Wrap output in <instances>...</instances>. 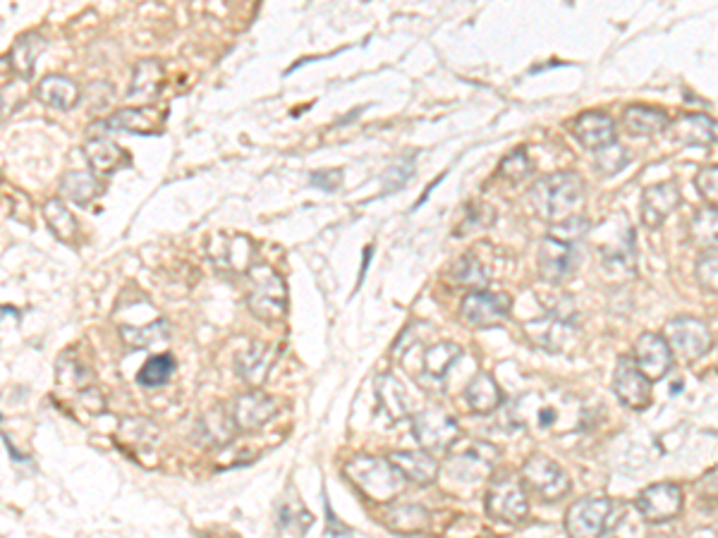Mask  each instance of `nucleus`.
<instances>
[{
	"label": "nucleus",
	"mask_w": 718,
	"mask_h": 538,
	"mask_svg": "<svg viewBox=\"0 0 718 538\" xmlns=\"http://www.w3.org/2000/svg\"><path fill=\"white\" fill-rule=\"evenodd\" d=\"M529 201L534 211L549 223L558 225L563 220L580 216L584 204V182L577 173H553L529 189Z\"/></svg>",
	"instance_id": "1"
},
{
	"label": "nucleus",
	"mask_w": 718,
	"mask_h": 538,
	"mask_svg": "<svg viewBox=\"0 0 718 538\" xmlns=\"http://www.w3.org/2000/svg\"><path fill=\"white\" fill-rule=\"evenodd\" d=\"M345 476L374 503H388L405 488V476L393 467L391 460L379 457H355L345 464Z\"/></svg>",
	"instance_id": "2"
},
{
	"label": "nucleus",
	"mask_w": 718,
	"mask_h": 538,
	"mask_svg": "<svg viewBox=\"0 0 718 538\" xmlns=\"http://www.w3.org/2000/svg\"><path fill=\"white\" fill-rule=\"evenodd\" d=\"M625 507L608 498L577 500L565 517L570 538H608L623 519Z\"/></svg>",
	"instance_id": "3"
},
{
	"label": "nucleus",
	"mask_w": 718,
	"mask_h": 538,
	"mask_svg": "<svg viewBox=\"0 0 718 538\" xmlns=\"http://www.w3.org/2000/svg\"><path fill=\"white\" fill-rule=\"evenodd\" d=\"M247 304L261 321H278L288 309V290L271 266L254 264L247 273Z\"/></svg>",
	"instance_id": "4"
},
{
	"label": "nucleus",
	"mask_w": 718,
	"mask_h": 538,
	"mask_svg": "<svg viewBox=\"0 0 718 538\" xmlns=\"http://www.w3.org/2000/svg\"><path fill=\"white\" fill-rule=\"evenodd\" d=\"M486 512L498 522H522L529 512V500L522 481H517L515 476L496 479L486 493Z\"/></svg>",
	"instance_id": "5"
},
{
	"label": "nucleus",
	"mask_w": 718,
	"mask_h": 538,
	"mask_svg": "<svg viewBox=\"0 0 718 538\" xmlns=\"http://www.w3.org/2000/svg\"><path fill=\"white\" fill-rule=\"evenodd\" d=\"M498 460V450L494 445L472 440L467 448L453 452L448 460V476H453L460 484H477L494 472Z\"/></svg>",
	"instance_id": "6"
},
{
	"label": "nucleus",
	"mask_w": 718,
	"mask_h": 538,
	"mask_svg": "<svg viewBox=\"0 0 718 538\" xmlns=\"http://www.w3.org/2000/svg\"><path fill=\"white\" fill-rule=\"evenodd\" d=\"M412 431H415L417 443L429 452L453 448L455 440L460 438L458 421L448 417V414L438 407L422 409V412L415 414V419H412Z\"/></svg>",
	"instance_id": "7"
},
{
	"label": "nucleus",
	"mask_w": 718,
	"mask_h": 538,
	"mask_svg": "<svg viewBox=\"0 0 718 538\" xmlns=\"http://www.w3.org/2000/svg\"><path fill=\"white\" fill-rule=\"evenodd\" d=\"M522 479H525V486L532 488L539 498L549 500V503H556L570 491L568 474L558 467V462L544 455H534L532 460H527L525 467H522Z\"/></svg>",
	"instance_id": "8"
},
{
	"label": "nucleus",
	"mask_w": 718,
	"mask_h": 538,
	"mask_svg": "<svg viewBox=\"0 0 718 538\" xmlns=\"http://www.w3.org/2000/svg\"><path fill=\"white\" fill-rule=\"evenodd\" d=\"M666 338L673 350L685 359H699L711 350V333L707 323L692 319V316H678V319L668 321Z\"/></svg>",
	"instance_id": "9"
},
{
	"label": "nucleus",
	"mask_w": 718,
	"mask_h": 538,
	"mask_svg": "<svg viewBox=\"0 0 718 538\" xmlns=\"http://www.w3.org/2000/svg\"><path fill=\"white\" fill-rule=\"evenodd\" d=\"M510 314V297L501 295V292H470L462 299L460 316L467 326L484 328L494 326V323L508 319Z\"/></svg>",
	"instance_id": "10"
},
{
	"label": "nucleus",
	"mask_w": 718,
	"mask_h": 538,
	"mask_svg": "<svg viewBox=\"0 0 718 538\" xmlns=\"http://www.w3.org/2000/svg\"><path fill=\"white\" fill-rule=\"evenodd\" d=\"M577 264H580V254H577L575 244H568L556 237H546L539 247V271L541 278L549 283H563L570 275L575 273Z\"/></svg>",
	"instance_id": "11"
},
{
	"label": "nucleus",
	"mask_w": 718,
	"mask_h": 538,
	"mask_svg": "<svg viewBox=\"0 0 718 538\" xmlns=\"http://www.w3.org/2000/svg\"><path fill=\"white\" fill-rule=\"evenodd\" d=\"M651 381L637 369L635 359L623 357L616 366V376H613V390H616L618 400L630 409H644L651 400Z\"/></svg>",
	"instance_id": "12"
},
{
	"label": "nucleus",
	"mask_w": 718,
	"mask_h": 538,
	"mask_svg": "<svg viewBox=\"0 0 718 538\" xmlns=\"http://www.w3.org/2000/svg\"><path fill=\"white\" fill-rule=\"evenodd\" d=\"M635 364L649 381H661L673 366V350L666 338L656 333H644L635 345Z\"/></svg>",
	"instance_id": "13"
},
{
	"label": "nucleus",
	"mask_w": 718,
	"mask_h": 538,
	"mask_svg": "<svg viewBox=\"0 0 718 538\" xmlns=\"http://www.w3.org/2000/svg\"><path fill=\"white\" fill-rule=\"evenodd\" d=\"M683 507V491L675 484H656L649 486L647 491L640 493L637 498V510L647 522H668V519L680 515Z\"/></svg>",
	"instance_id": "14"
},
{
	"label": "nucleus",
	"mask_w": 718,
	"mask_h": 538,
	"mask_svg": "<svg viewBox=\"0 0 718 538\" xmlns=\"http://www.w3.org/2000/svg\"><path fill=\"white\" fill-rule=\"evenodd\" d=\"M575 330V321L570 319V316L558 314V311H553L551 316H544V319L539 321H529L525 326L527 338L532 340L534 345H539L541 350L549 352L563 350L570 338H573Z\"/></svg>",
	"instance_id": "15"
},
{
	"label": "nucleus",
	"mask_w": 718,
	"mask_h": 538,
	"mask_svg": "<svg viewBox=\"0 0 718 538\" xmlns=\"http://www.w3.org/2000/svg\"><path fill=\"white\" fill-rule=\"evenodd\" d=\"M278 414V402L271 395L261 393V390H252L237 397L233 417L240 431H257L266 421Z\"/></svg>",
	"instance_id": "16"
},
{
	"label": "nucleus",
	"mask_w": 718,
	"mask_h": 538,
	"mask_svg": "<svg viewBox=\"0 0 718 538\" xmlns=\"http://www.w3.org/2000/svg\"><path fill=\"white\" fill-rule=\"evenodd\" d=\"M573 134L584 149L601 151L606 146L616 144V122L608 118L606 113L589 110V113L577 115L573 122Z\"/></svg>",
	"instance_id": "17"
},
{
	"label": "nucleus",
	"mask_w": 718,
	"mask_h": 538,
	"mask_svg": "<svg viewBox=\"0 0 718 538\" xmlns=\"http://www.w3.org/2000/svg\"><path fill=\"white\" fill-rule=\"evenodd\" d=\"M680 206V189L675 182H661V185L649 187L642 194V220L649 228H659L671 213Z\"/></svg>",
	"instance_id": "18"
},
{
	"label": "nucleus",
	"mask_w": 718,
	"mask_h": 538,
	"mask_svg": "<svg viewBox=\"0 0 718 538\" xmlns=\"http://www.w3.org/2000/svg\"><path fill=\"white\" fill-rule=\"evenodd\" d=\"M668 130L675 142L683 146H709L718 142V122L707 115H680Z\"/></svg>",
	"instance_id": "19"
},
{
	"label": "nucleus",
	"mask_w": 718,
	"mask_h": 538,
	"mask_svg": "<svg viewBox=\"0 0 718 538\" xmlns=\"http://www.w3.org/2000/svg\"><path fill=\"white\" fill-rule=\"evenodd\" d=\"M388 460H391L393 467L405 476V481H412V484L419 486L434 484L438 476V462L429 455V452L398 450L393 452Z\"/></svg>",
	"instance_id": "20"
},
{
	"label": "nucleus",
	"mask_w": 718,
	"mask_h": 538,
	"mask_svg": "<svg viewBox=\"0 0 718 538\" xmlns=\"http://www.w3.org/2000/svg\"><path fill=\"white\" fill-rule=\"evenodd\" d=\"M276 347L264 345V342H254L252 347H247L245 352L237 357V371L245 378L247 385L252 388H259L261 383L266 381V376L271 374V366L276 362Z\"/></svg>",
	"instance_id": "21"
},
{
	"label": "nucleus",
	"mask_w": 718,
	"mask_h": 538,
	"mask_svg": "<svg viewBox=\"0 0 718 538\" xmlns=\"http://www.w3.org/2000/svg\"><path fill=\"white\" fill-rule=\"evenodd\" d=\"M103 127L132 134H158L163 127V118L154 108H125L111 115V118L103 122Z\"/></svg>",
	"instance_id": "22"
},
{
	"label": "nucleus",
	"mask_w": 718,
	"mask_h": 538,
	"mask_svg": "<svg viewBox=\"0 0 718 538\" xmlns=\"http://www.w3.org/2000/svg\"><path fill=\"white\" fill-rule=\"evenodd\" d=\"M48 41L41 34L29 32L22 34L20 39L15 41L12 51L8 53V63L15 70V75L22 79V82H29L34 77V67H36V58L46 51Z\"/></svg>",
	"instance_id": "23"
},
{
	"label": "nucleus",
	"mask_w": 718,
	"mask_h": 538,
	"mask_svg": "<svg viewBox=\"0 0 718 538\" xmlns=\"http://www.w3.org/2000/svg\"><path fill=\"white\" fill-rule=\"evenodd\" d=\"M87 161L94 173L113 175L115 170H120L123 165L130 163V158H127V151L123 146L115 144L113 139L91 137L87 142Z\"/></svg>",
	"instance_id": "24"
},
{
	"label": "nucleus",
	"mask_w": 718,
	"mask_h": 538,
	"mask_svg": "<svg viewBox=\"0 0 718 538\" xmlns=\"http://www.w3.org/2000/svg\"><path fill=\"white\" fill-rule=\"evenodd\" d=\"M36 96L51 108L72 110L79 103V99H82V91H79V84L68 77L48 75L41 79L39 87H36Z\"/></svg>",
	"instance_id": "25"
},
{
	"label": "nucleus",
	"mask_w": 718,
	"mask_h": 538,
	"mask_svg": "<svg viewBox=\"0 0 718 538\" xmlns=\"http://www.w3.org/2000/svg\"><path fill=\"white\" fill-rule=\"evenodd\" d=\"M625 130L635 137H651V134H661L671 127L668 115L659 108L651 106H630L623 115Z\"/></svg>",
	"instance_id": "26"
},
{
	"label": "nucleus",
	"mask_w": 718,
	"mask_h": 538,
	"mask_svg": "<svg viewBox=\"0 0 718 538\" xmlns=\"http://www.w3.org/2000/svg\"><path fill=\"white\" fill-rule=\"evenodd\" d=\"M197 431L206 445H214V448H218V445H228L240 429H237L235 417H230L223 407H214L211 412H206L204 417L199 419Z\"/></svg>",
	"instance_id": "27"
},
{
	"label": "nucleus",
	"mask_w": 718,
	"mask_h": 538,
	"mask_svg": "<svg viewBox=\"0 0 718 538\" xmlns=\"http://www.w3.org/2000/svg\"><path fill=\"white\" fill-rule=\"evenodd\" d=\"M163 79H166V72L158 60H139L132 72L130 99H156L158 91L163 89Z\"/></svg>",
	"instance_id": "28"
},
{
	"label": "nucleus",
	"mask_w": 718,
	"mask_h": 538,
	"mask_svg": "<svg viewBox=\"0 0 718 538\" xmlns=\"http://www.w3.org/2000/svg\"><path fill=\"white\" fill-rule=\"evenodd\" d=\"M431 515L422 505H395L386 512V527L400 536H412L427 531Z\"/></svg>",
	"instance_id": "29"
},
{
	"label": "nucleus",
	"mask_w": 718,
	"mask_h": 538,
	"mask_svg": "<svg viewBox=\"0 0 718 538\" xmlns=\"http://www.w3.org/2000/svg\"><path fill=\"white\" fill-rule=\"evenodd\" d=\"M467 405L477 414H491L501 405L503 395L494 378L489 374H477L467 385Z\"/></svg>",
	"instance_id": "30"
},
{
	"label": "nucleus",
	"mask_w": 718,
	"mask_h": 538,
	"mask_svg": "<svg viewBox=\"0 0 718 538\" xmlns=\"http://www.w3.org/2000/svg\"><path fill=\"white\" fill-rule=\"evenodd\" d=\"M376 397H379V405L386 409L388 417L393 421L410 417V400H407L403 385L395 381L393 376L376 378Z\"/></svg>",
	"instance_id": "31"
},
{
	"label": "nucleus",
	"mask_w": 718,
	"mask_h": 538,
	"mask_svg": "<svg viewBox=\"0 0 718 538\" xmlns=\"http://www.w3.org/2000/svg\"><path fill=\"white\" fill-rule=\"evenodd\" d=\"M247 237H237V235H216L214 244H218V249H211V256L216 259V264L225 268V271H237V273H249V268H252L254 259H249V256H240L237 254V247H242L245 244Z\"/></svg>",
	"instance_id": "32"
},
{
	"label": "nucleus",
	"mask_w": 718,
	"mask_h": 538,
	"mask_svg": "<svg viewBox=\"0 0 718 538\" xmlns=\"http://www.w3.org/2000/svg\"><path fill=\"white\" fill-rule=\"evenodd\" d=\"M450 280L460 287H470L474 292H482L489 285V271H486L482 261L477 256L467 254L460 261H455L450 268Z\"/></svg>",
	"instance_id": "33"
},
{
	"label": "nucleus",
	"mask_w": 718,
	"mask_h": 538,
	"mask_svg": "<svg viewBox=\"0 0 718 538\" xmlns=\"http://www.w3.org/2000/svg\"><path fill=\"white\" fill-rule=\"evenodd\" d=\"M44 216H46L48 228H51V232L58 237V240H63V242L77 240L79 225H77L75 216L68 211V206L63 204V199L48 201V204L44 206Z\"/></svg>",
	"instance_id": "34"
},
{
	"label": "nucleus",
	"mask_w": 718,
	"mask_h": 538,
	"mask_svg": "<svg viewBox=\"0 0 718 538\" xmlns=\"http://www.w3.org/2000/svg\"><path fill=\"white\" fill-rule=\"evenodd\" d=\"M60 192L63 197L75 201L79 206H87L91 199L99 194V180L94 173H82V170H72L60 182Z\"/></svg>",
	"instance_id": "35"
},
{
	"label": "nucleus",
	"mask_w": 718,
	"mask_h": 538,
	"mask_svg": "<svg viewBox=\"0 0 718 538\" xmlns=\"http://www.w3.org/2000/svg\"><path fill=\"white\" fill-rule=\"evenodd\" d=\"M460 354L462 350L458 345H453V342H438V345L429 347V350L424 352V371H427V376L441 381L450 371V366L458 362Z\"/></svg>",
	"instance_id": "36"
},
{
	"label": "nucleus",
	"mask_w": 718,
	"mask_h": 538,
	"mask_svg": "<svg viewBox=\"0 0 718 538\" xmlns=\"http://www.w3.org/2000/svg\"><path fill=\"white\" fill-rule=\"evenodd\" d=\"M690 237L702 247H716L718 244V209L704 206L690 220Z\"/></svg>",
	"instance_id": "37"
},
{
	"label": "nucleus",
	"mask_w": 718,
	"mask_h": 538,
	"mask_svg": "<svg viewBox=\"0 0 718 538\" xmlns=\"http://www.w3.org/2000/svg\"><path fill=\"white\" fill-rule=\"evenodd\" d=\"M173 371H175V359L170 357V354H156V357H151L149 362L142 366L137 381L139 385H144V388L154 390L166 385L170 381V376H173Z\"/></svg>",
	"instance_id": "38"
},
{
	"label": "nucleus",
	"mask_w": 718,
	"mask_h": 538,
	"mask_svg": "<svg viewBox=\"0 0 718 538\" xmlns=\"http://www.w3.org/2000/svg\"><path fill=\"white\" fill-rule=\"evenodd\" d=\"M123 338L127 345L137 347V350H144V347L156 345V342H163L168 338V326L166 321H154L151 326L144 328H132V326H123Z\"/></svg>",
	"instance_id": "39"
},
{
	"label": "nucleus",
	"mask_w": 718,
	"mask_h": 538,
	"mask_svg": "<svg viewBox=\"0 0 718 538\" xmlns=\"http://www.w3.org/2000/svg\"><path fill=\"white\" fill-rule=\"evenodd\" d=\"M594 163H596V170H599L601 175H616L630 163V156H628V151H625L623 146L616 142V144L606 146V149L596 151Z\"/></svg>",
	"instance_id": "40"
},
{
	"label": "nucleus",
	"mask_w": 718,
	"mask_h": 538,
	"mask_svg": "<svg viewBox=\"0 0 718 538\" xmlns=\"http://www.w3.org/2000/svg\"><path fill=\"white\" fill-rule=\"evenodd\" d=\"M697 283L709 292H718V249H707L697 259Z\"/></svg>",
	"instance_id": "41"
},
{
	"label": "nucleus",
	"mask_w": 718,
	"mask_h": 538,
	"mask_svg": "<svg viewBox=\"0 0 718 538\" xmlns=\"http://www.w3.org/2000/svg\"><path fill=\"white\" fill-rule=\"evenodd\" d=\"M412 170H415V156L407 154L400 158V161L393 163V168L383 175V192H395L405 185L407 180L412 177Z\"/></svg>",
	"instance_id": "42"
},
{
	"label": "nucleus",
	"mask_w": 718,
	"mask_h": 538,
	"mask_svg": "<svg viewBox=\"0 0 718 538\" xmlns=\"http://www.w3.org/2000/svg\"><path fill=\"white\" fill-rule=\"evenodd\" d=\"M529 170H532L529 156L522 149H517L510 156L503 158L501 168H498V175H503L505 180H510V182H520L529 175Z\"/></svg>",
	"instance_id": "43"
},
{
	"label": "nucleus",
	"mask_w": 718,
	"mask_h": 538,
	"mask_svg": "<svg viewBox=\"0 0 718 538\" xmlns=\"http://www.w3.org/2000/svg\"><path fill=\"white\" fill-rule=\"evenodd\" d=\"M587 230H589V220L584 216H573V218L563 220V223L553 225L551 237H556V240H563L568 244H577L584 235H587Z\"/></svg>",
	"instance_id": "44"
},
{
	"label": "nucleus",
	"mask_w": 718,
	"mask_h": 538,
	"mask_svg": "<svg viewBox=\"0 0 718 538\" xmlns=\"http://www.w3.org/2000/svg\"><path fill=\"white\" fill-rule=\"evenodd\" d=\"M697 187L699 192H702V197L707 199L714 209H718V168L702 170L697 177Z\"/></svg>",
	"instance_id": "45"
},
{
	"label": "nucleus",
	"mask_w": 718,
	"mask_h": 538,
	"mask_svg": "<svg viewBox=\"0 0 718 538\" xmlns=\"http://www.w3.org/2000/svg\"><path fill=\"white\" fill-rule=\"evenodd\" d=\"M343 182V170H321V173H312V185L324 192H336Z\"/></svg>",
	"instance_id": "46"
},
{
	"label": "nucleus",
	"mask_w": 718,
	"mask_h": 538,
	"mask_svg": "<svg viewBox=\"0 0 718 538\" xmlns=\"http://www.w3.org/2000/svg\"><path fill=\"white\" fill-rule=\"evenodd\" d=\"M369 256H371V247L364 249V264H362V275H359V280H364V273H367V268H369Z\"/></svg>",
	"instance_id": "47"
}]
</instances>
